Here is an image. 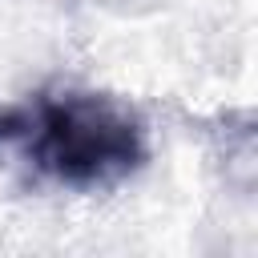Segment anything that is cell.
Wrapping results in <instances>:
<instances>
[{"label": "cell", "mask_w": 258, "mask_h": 258, "mask_svg": "<svg viewBox=\"0 0 258 258\" xmlns=\"http://www.w3.org/2000/svg\"><path fill=\"white\" fill-rule=\"evenodd\" d=\"M0 145H20L36 173L69 189L117 185L149 161L141 113L113 93L89 89L36 93L28 105L4 109Z\"/></svg>", "instance_id": "6da1fadb"}]
</instances>
